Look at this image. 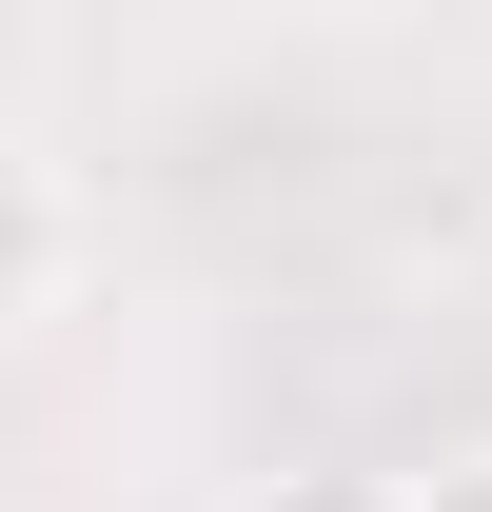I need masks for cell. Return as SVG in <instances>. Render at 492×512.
Returning <instances> with one entry per match:
<instances>
[{
	"label": "cell",
	"instance_id": "6da1fadb",
	"mask_svg": "<svg viewBox=\"0 0 492 512\" xmlns=\"http://www.w3.org/2000/svg\"><path fill=\"white\" fill-rule=\"evenodd\" d=\"M40 296H60V178H40V158L0 138V335L40 316Z\"/></svg>",
	"mask_w": 492,
	"mask_h": 512
},
{
	"label": "cell",
	"instance_id": "7a4b0ae2",
	"mask_svg": "<svg viewBox=\"0 0 492 512\" xmlns=\"http://www.w3.org/2000/svg\"><path fill=\"white\" fill-rule=\"evenodd\" d=\"M237 512H414V473H355V453H296V473H256Z\"/></svg>",
	"mask_w": 492,
	"mask_h": 512
},
{
	"label": "cell",
	"instance_id": "3957f363",
	"mask_svg": "<svg viewBox=\"0 0 492 512\" xmlns=\"http://www.w3.org/2000/svg\"><path fill=\"white\" fill-rule=\"evenodd\" d=\"M414 512H492V453H433V473H414Z\"/></svg>",
	"mask_w": 492,
	"mask_h": 512
}]
</instances>
